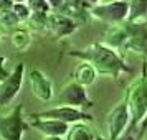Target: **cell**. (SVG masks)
<instances>
[{
    "label": "cell",
    "instance_id": "6da1fadb",
    "mask_svg": "<svg viewBox=\"0 0 147 140\" xmlns=\"http://www.w3.org/2000/svg\"><path fill=\"white\" fill-rule=\"evenodd\" d=\"M68 56L88 61L98 71V74L109 76L113 79H117L122 73H132L122 56H119L117 50L106 43H94L84 50H71L68 51Z\"/></svg>",
    "mask_w": 147,
    "mask_h": 140
},
{
    "label": "cell",
    "instance_id": "7a4b0ae2",
    "mask_svg": "<svg viewBox=\"0 0 147 140\" xmlns=\"http://www.w3.org/2000/svg\"><path fill=\"white\" fill-rule=\"evenodd\" d=\"M124 99L127 102L129 114H131L127 132H132V130L139 129L140 122L147 115V63L142 64V73L129 86Z\"/></svg>",
    "mask_w": 147,
    "mask_h": 140
},
{
    "label": "cell",
    "instance_id": "3957f363",
    "mask_svg": "<svg viewBox=\"0 0 147 140\" xmlns=\"http://www.w3.org/2000/svg\"><path fill=\"white\" fill-rule=\"evenodd\" d=\"M23 104L10 107L7 112L0 114V137L2 140H23V132L28 124L23 119Z\"/></svg>",
    "mask_w": 147,
    "mask_h": 140
},
{
    "label": "cell",
    "instance_id": "277c9868",
    "mask_svg": "<svg viewBox=\"0 0 147 140\" xmlns=\"http://www.w3.org/2000/svg\"><path fill=\"white\" fill-rule=\"evenodd\" d=\"M129 13V2L127 0H116V2H106V3H96L89 8V17L104 23L117 25L127 20Z\"/></svg>",
    "mask_w": 147,
    "mask_h": 140
},
{
    "label": "cell",
    "instance_id": "5b68a950",
    "mask_svg": "<svg viewBox=\"0 0 147 140\" xmlns=\"http://www.w3.org/2000/svg\"><path fill=\"white\" fill-rule=\"evenodd\" d=\"M56 104L60 106H73L78 109H91L94 106V102L89 99V96L86 92V87L78 84L76 81H71L60 89V92L56 96Z\"/></svg>",
    "mask_w": 147,
    "mask_h": 140
},
{
    "label": "cell",
    "instance_id": "8992f818",
    "mask_svg": "<svg viewBox=\"0 0 147 140\" xmlns=\"http://www.w3.org/2000/svg\"><path fill=\"white\" fill-rule=\"evenodd\" d=\"M25 78V63H18L10 73L0 81V109L12 104V100L20 92Z\"/></svg>",
    "mask_w": 147,
    "mask_h": 140
},
{
    "label": "cell",
    "instance_id": "52a82bcc",
    "mask_svg": "<svg viewBox=\"0 0 147 140\" xmlns=\"http://www.w3.org/2000/svg\"><path fill=\"white\" fill-rule=\"evenodd\" d=\"M129 120H131V114H129V107H127L126 99H122L119 104H116L114 109L107 115V133L111 140H121L127 132L129 127Z\"/></svg>",
    "mask_w": 147,
    "mask_h": 140
},
{
    "label": "cell",
    "instance_id": "ba28073f",
    "mask_svg": "<svg viewBox=\"0 0 147 140\" xmlns=\"http://www.w3.org/2000/svg\"><path fill=\"white\" fill-rule=\"evenodd\" d=\"M30 115L35 117H50V119H58L61 122H66V124H74V122H93V115L88 114L83 109L73 106H55L51 109L47 111H40V112H33Z\"/></svg>",
    "mask_w": 147,
    "mask_h": 140
},
{
    "label": "cell",
    "instance_id": "9c48e42d",
    "mask_svg": "<svg viewBox=\"0 0 147 140\" xmlns=\"http://www.w3.org/2000/svg\"><path fill=\"white\" fill-rule=\"evenodd\" d=\"M78 28H80L78 21H74L73 18H69L66 15L56 12V10H51L47 15V30L58 40L65 38V36H69Z\"/></svg>",
    "mask_w": 147,
    "mask_h": 140
},
{
    "label": "cell",
    "instance_id": "30bf717a",
    "mask_svg": "<svg viewBox=\"0 0 147 140\" xmlns=\"http://www.w3.org/2000/svg\"><path fill=\"white\" fill-rule=\"evenodd\" d=\"M126 25L129 30V38L124 43L122 50L147 56V25L144 21H137V23L126 21Z\"/></svg>",
    "mask_w": 147,
    "mask_h": 140
},
{
    "label": "cell",
    "instance_id": "8fae6325",
    "mask_svg": "<svg viewBox=\"0 0 147 140\" xmlns=\"http://www.w3.org/2000/svg\"><path fill=\"white\" fill-rule=\"evenodd\" d=\"M30 120L27 124L28 127H33L36 129L40 133H43L45 137L47 135H56V137H65L68 132V127L69 124L66 122H61L58 119H50V117H35V115H28Z\"/></svg>",
    "mask_w": 147,
    "mask_h": 140
},
{
    "label": "cell",
    "instance_id": "7c38bea8",
    "mask_svg": "<svg viewBox=\"0 0 147 140\" xmlns=\"http://www.w3.org/2000/svg\"><path fill=\"white\" fill-rule=\"evenodd\" d=\"M28 79H30V86H32V92L36 99L48 102L53 99V86L51 81L47 78V74L41 73L40 69L32 68L28 73Z\"/></svg>",
    "mask_w": 147,
    "mask_h": 140
},
{
    "label": "cell",
    "instance_id": "4fadbf2b",
    "mask_svg": "<svg viewBox=\"0 0 147 140\" xmlns=\"http://www.w3.org/2000/svg\"><path fill=\"white\" fill-rule=\"evenodd\" d=\"M93 7L91 3H88L86 0H65L56 12L66 15L69 18H73L78 23H86L88 17H89V8Z\"/></svg>",
    "mask_w": 147,
    "mask_h": 140
},
{
    "label": "cell",
    "instance_id": "5bb4252c",
    "mask_svg": "<svg viewBox=\"0 0 147 140\" xmlns=\"http://www.w3.org/2000/svg\"><path fill=\"white\" fill-rule=\"evenodd\" d=\"M96 79H98V71L88 61L81 60V63L74 68L73 71V81H76L81 86L88 87V86H93L96 82Z\"/></svg>",
    "mask_w": 147,
    "mask_h": 140
},
{
    "label": "cell",
    "instance_id": "9a60e30c",
    "mask_svg": "<svg viewBox=\"0 0 147 140\" xmlns=\"http://www.w3.org/2000/svg\"><path fill=\"white\" fill-rule=\"evenodd\" d=\"M94 132L89 127V122H74L69 124L66 132V140H94Z\"/></svg>",
    "mask_w": 147,
    "mask_h": 140
},
{
    "label": "cell",
    "instance_id": "2e32d148",
    "mask_svg": "<svg viewBox=\"0 0 147 140\" xmlns=\"http://www.w3.org/2000/svg\"><path fill=\"white\" fill-rule=\"evenodd\" d=\"M129 2V13L127 20L129 23L144 21L147 18V0H127Z\"/></svg>",
    "mask_w": 147,
    "mask_h": 140
},
{
    "label": "cell",
    "instance_id": "e0dca14e",
    "mask_svg": "<svg viewBox=\"0 0 147 140\" xmlns=\"http://www.w3.org/2000/svg\"><path fill=\"white\" fill-rule=\"evenodd\" d=\"M12 43H13V46L17 50H25L27 46H30V43H32V36L30 33H27L25 30H17L13 33V38H12Z\"/></svg>",
    "mask_w": 147,
    "mask_h": 140
},
{
    "label": "cell",
    "instance_id": "ac0fdd59",
    "mask_svg": "<svg viewBox=\"0 0 147 140\" xmlns=\"http://www.w3.org/2000/svg\"><path fill=\"white\" fill-rule=\"evenodd\" d=\"M27 5L32 13H50L51 12L47 0H27Z\"/></svg>",
    "mask_w": 147,
    "mask_h": 140
},
{
    "label": "cell",
    "instance_id": "d6986e66",
    "mask_svg": "<svg viewBox=\"0 0 147 140\" xmlns=\"http://www.w3.org/2000/svg\"><path fill=\"white\" fill-rule=\"evenodd\" d=\"M12 12H13V15L17 17L18 21L28 20L30 15H32V12H30V8H28L27 3H13V5H12Z\"/></svg>",
    "mask_w": 147,
    "mask_h": 140
},
{
    "label": "cell",
    "instance_id": "ffe728a7",
    "mask_svg": "<svg viewBox=\"0 0 147 140\" xmlns=\"http://www.w3.org/2000/svg\"><path fill=\"white\" fill-rule=\"evenodd\" d=\"M147 63V61H146ZM146 130H147V115L144 117V120L140 122V125H139V129H137V139H140L144 133H146Z\"/></svg>",
    "mask_w": 147,
    "mask_h": 140
},
{
    "label": "cell",
    "instance_id": "44dd1931",
    "mask_svg": "<svg viewBox=\"0 0 147 140\" xmlns=\"http://www.w3.org/2000/svg\"><path fill=\"white\" fill-rule=\"evenodd\" d=\"M47 2H48V5H50L51 10H58V8L63 5V2H65V0H47Z\"/></svg>",
    "mask_w": 147,
    "mask_h": 140
},
{
    "label": "cell",
    "instance_id": "7402d4cb",
    "mask_svg": "<svg viewBox=\"0 0 147 140\" xmlns=\"http://www.w3.org/2000/svg\"><path fill=\"white\" fill-rule=\"evenodd\" d=\"M43 140H63V137H56V135H47Z\"/></svg>",
    "mask_w": 147,
    "mask_h": 140
},
{
    "label": "cell",
    "instance_id": "603a6c76",
    "mask_svg": "<svg viewBox=\"0 0 147 140\" xmlns=\"http://www.w3.org/2000/svg\"><path fill=\"white\" fill-rule=\"evenodd\" d=\"M94 140H111V139H109V137H102V135H98V133H96V135H94Z\"/></svg>",
    "mask_w": 147,
    "mask_h": 140
},
{
    "label": "cell",
    "instance_id": "cb8c5ba5",
    "mask_svg": "<svg viewBox=\"0 0 147 140\" xmlns=\"http://www.w3.org/2000/svg\"><path fill=\"white\" fill-rule=\"evenodd\" d=\"M88 3H91V5H96V3H99V0H86Z\"/></svg>",
    "mask_w": 147,
    "mask_h": 140
},
{
    "label": "cell",
    "instance_id": "d4e9b609",
    "mask_svg": "<svg viewBox=\"0 0 147 140\" xmlns=\"http://www.w3.org/2000/svg\"><path fill=\"white\" fill-rule=\"evenodd\" d=\"M13 3H27V0H12Z\"/></svg>",
    "mask_w": 147,
    "mask_h": 140
},
{
    "label": "cell",
    "instance_id": "484cf974",
    "mask_svg": "<svg viewBox=\"0 0 147 140\" xmlns=\"http://www.w3.org/2000/svg\"><path fill=\"white\" fill-rule=\"evenodd\" d=\"M106 2H116V0H99V3H106Z\"/></svg>",
    "mask_w": 147,
    "mask_h": 140
}]
</instances>
